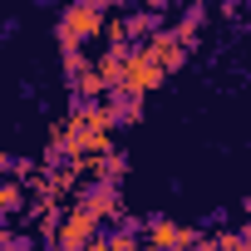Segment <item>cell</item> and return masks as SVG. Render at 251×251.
I'll use <instances>...</instances> for the list:
<instances>
[{
    "instance_id": "1",
    "label": "cell",
    "mask_w": 251,
    "mask_h": 251,
    "mask_svg": "<svg viewBox=\"0 0 251 251\" xmlns=\"http://www.w3.org/2000/svg\"><path fill=\"white\" fill-rule=\"evenodd\" d=\"M99 30H103V0H74L59 15V50H74Z\"/></svg>"
},
{
    "instance_id": "2",
    "label": "cell",
    "mask_w": 251,
    "mask_h": 251,
    "mask_svg": "<svg viewBox=\"0 0 251 251\" xmlns=\"http://www.w3.org/2000/svg\"><path fill=\"white\" fill-rule=\"evenodd\" d=\"M163 74H168V69H163V64H158V59H153L148 50H143V54H128V74H123V94H138V99H143L148 89H158V84H163Z\"/></svg>"
},
{
    "instance_id": "3",
    "label": "cell",
    "mask_w": 251,
    "mask_h": 251,
    "mask_svg": "<svg viewBox=\"0 0 251 251\" xmlns=\"http://www.w3.org/2000/svg\"><path fill=\"white\" fill-rule=\"evenodd\" d=\"M202 236L192 226H177V222H148V246L153 251H192Z\"/></svg>"
},
{
    "instance_id": "4",
    "label": "cell",
    "mask_w": 251,
    "mask_h": 251,
    "mask_svg": "<svg viewBox=\"0 0 251 251\" xmlns=\"http://www.w3.org/2000/svg\"><path fill=\"white\" fill-rule=\"evenodd\" d=\"M94 226H99V217L79 202V207H69V217L59 222L54 241H64V246H89V241H94Z\"/></svg>"
},
{
    "instance_id": "5",
    "label": "cell",
    "mask_w": 251,
    "mask_h": 251,
    "mask_svg": "<svg viewBox=\"0 0 251 251\" xmlns=\"http://www.w3.org/2000/svg\"><path fill=\"white\" fill-rule=\"evenodd\" d=\"M143 50H148V54H153L163 69H182V59H187V45H182L177 35H168V30H153Z\"/></svg>"
},
{
    "instance_id": "6",
    "label": "cell",
    "mask_w": 251,
    "mask_h": 251,
    "mask_svg": "<svg viewBox=\"0 0 251 251\" xmlns=\"http://www.w3.org/2000/svg\"><path fill=\"white\" fill-rule=\"evenodd\" d=\"M79 202H84V207H89V212H94V217H99V222H103V217H113V212H118V192H113V187H108V182H99V187H89V192H84V197H79Z\"/></svg>"
},
{
    "instance_id": "7",
    "label": "cell",
    "mask_w": 251,
    "mask_h": 251,
    "mask_svg": "<svg viewBox=\"0 0 251 251\" xmlns=\"http://www.w3.org/2000/svg\"><path fill=\"white\" fill-rule=\"evenodd\" d=\"M197 30H202V10H192V15L177 25V40H182V45H192V40H197Z\"/></svg>"
},
{
    "instance_id": "8",
    "label": "cell",
    "mask_w": 251,
    "mask_h": 251,
    "mask_svg": "<svg viewBox=\"0 0 251 251\" xmlns=\"http://www.w3.org/2000/svg\"><path fill=\"white\" fill-rule=\"evenodd\" d=\"M217 251H251V231L246 236H217Z\"/></svg>"
},
{
    "instance_id": "9",
    "label": "cell",
    "mask_w": 251,
    "mask_h": 251,
    "mask_svg": "<svg viewBox=\"0 0 251 251\" xmlns=\"http://www.w3.org/2000/svg\"><path fill=\"white\" fill-rule=\"evenodd\" d=\"M0 207H5V212L20 207V182H5V187H0Z\"/></svg>"
},
{
    "instance_id": "10",
    "label": "cell",
    "mask_w": 251,
    "mask_h": 251,
    "mask_svg": "<svg viewBox=\"0 0 251 251\" xmlns=\"http://www.w3.org/2000/svg\"><path fill=\"white\" fill-rule=\"evenodd\" d=\"M108 251H138V236L133 231H118V236H108Z\"/></svg>"
},
{
    "instance_id": "11",
    "label": "cell",
    "mask_w": 251,
    "mask_h": 251,
    "mask_svg": "<svg viewBox=\"0 0 251 251\" xmlns=\"http://www.w3.org/2000/svg\"><path fill=\"white\" fill-rule=\"evenodd\" d=\"M192 251H217V241H197V246H192Z\"/></svg>"
},
{
    "instance_id": "12",
    "label": "cell",
    "mask_w": 251,
    "mask_h": 251,
    "mask_svg": "<svg viewBox=\"0 0 251 251\" xmlns=\"http://www.w3.org/2000/svg\"><path fill=\"white\" fill-rule=\"evenodd\" d=\"M50 251H84V246H64V241H54V246H50Z\"/></svg>"
},
{
    "instance_id": "13",
    "label": "cell",
    "mask_w": 251,
    "mask_h": 251,
    "mask_svg": "<svg viewBox=\"0 0 251 251\" xmlns=\"http://www.w3.org/2000/svg\"><path fill=\"white\" fill-rule=\"evenodd\" d=\"M103 5H118V10H123V5H133V0H103Z\"/></svg>"
},
{
    "instance_id": "14",
    "label": "cell",
    "mask_w": 251,
    "mask_h": 251,
    "mask_svg": "<svg viewBox=\"0 0 251 251\" xmlns=\"http://www.w3.org/2000/svg\"><path fill=\"white\" fill-rule=\"evenodd\" d=\"M148 5H168V0H148Z\"/></svg>"
}]
</instances>
